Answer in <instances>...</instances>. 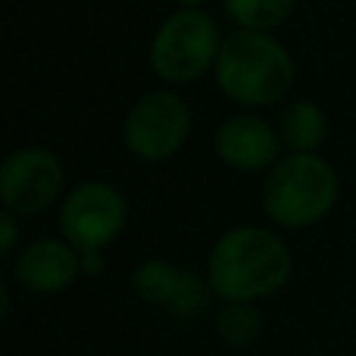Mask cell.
I'll return each instance as SVG.
<instances>
[{
    "label": "cell",
    "mask_w": 356,
    "mask_h": 356,
    "mask_svg": "<svg viewBox=\"0 0 356 356\" xmlns=\"http://www.w3.org/2000/svg\"><path fill=\"white\" fill-rule=\"evenodd\" d=\"M292 250L264 225L228 228L209 250L206 278L222 300H261L281 292L292 278Z\"/></svg>",
    "instance_id": "obj_1"
},
{
    "label": "cell",
    "mask_w": 356,
    "mask_h": 356,
    "mask_svg": "<svg viewBox=\"0 0 356 356\" xmlns=\"http://www.w3.org/2000/svg\"><path fill=\"white\" fill-rule=\"evenodd\" d=\"M217 89L236 106L267 108L284 100L295 86V61L270 33L242 31L222 36L214 64Z\"/></svg>",
    "instance_id": "obj_2"
},
{
    "label": "cell",
    "mask_w": 356,
    "mask_h": 356,
    "mask_svg": "<svg viewBox=\"0 0 356 356\" xmlns=\"http://www.w3.org/2000/svg\"><path fill=\"white\" fill-rule=\"evenodd\" d=\"M339 200V175L320 153H286L261 186L264 214L289 231L325 220Z\"/></svg>",
    "instance_id": "obj_3"
},
{
    "label": "cell",
    "mask_w": 356,
    "mask_h": 356,
    "mask_svg": "<svg viewBox=\"0 0 356 356\" xmlns=\"http://www.w3.org/2000/svg\"><path fill=\"white\" fill-rule=\"evenodd\" d=\"M220 47V28L206 11L178 8L156 28L147 44V64L164 83L186 86L214 70Z\"/></svg>",
    "instance_id": "obj_4"
},
{
    "label": "cell",
    "mask_w": 356,
    "mask_h": 356,
    "mask_svg": "<svg viewBox=\"0 0 356 356\" xmlns=\"http://www.w3.org/2000/svg\"><path fill=\"white\" fill-rule=\"evenodd\" d=\"M192 114L186 100L172 89H150L139 95L122 117V145L142 161H167L189 139Z\"/></svg>",
    "instance_id": "obj_5"
},
{
    "label": "cell",
    "mask_w": 356,
    "mask_h": 356,
    "mask_svg": "<svg viewBox=\"0 0 356 356\" xmlns=\"http://www.w3.org/2000/svg\"><path fill=\"white\" fill-rule=\"evenodd\" d=\"M58 234L78 250H106L128 222V200L108 181H81L58 203Z\"/></svg>",
    "instance_id": "obj_6"
},
{
    "label": "cell",
    "mask_w": 356,
    "mask_h": 356,
    "mask_svg": "<svg viewBox=\"0 0 356 356\" xmlns=\"http://www.w3.org/2000/svg\"><path fill=\"white\" fill-rule=\"evenodd\" d=\"M64 164L42 145H22L3 159L0 200L17 217H36L64 197Z\"/></svg>",
    "instance_id": "obj_7"
},
{
    "label": "cell",
    "mask_w": 356,
    "mask_h": 356,
    "mask_svg": "<svg viewBox=\"0 0 356 356\" xmlns=\"http://www.w3.org/2000/svg\"><path fill=\"white\" fill-rule=\"evenodd\" d=\"M217 159L234 172H270L281 153V136L273 122L253 111L225 117L211 136Z\"/></svg>",
    "instance_id": "obj_8"
},
{
    "label": "cell",
    "mask_w": 356,
    "mask_h": 356,
    "mask_svg": "<svg viewBox=\"0 0 356 356\" xmlns=\"http://www.w3.org/2000/svg\"><path fill=\"white\" fill-rule=\"evenodd\" d=\"M14 275L25 289L36 295H56L78 281L81 253L64 236H39L19 250Z\"/></svg>",
    "instance_id": "obj_9"
},
{
    "label": "cell",
    "mask_w": 356,
    "mask_h": 356,
    "mask_svg": "<svg viewBox=\"0 0 356 356\" xmlns=\"http://www.w3.org/2000/svg\"><path fill=\"white\" fill-rule=\"evenodd\" d=\"M275 128L289 153H317L328 139V114L320 103L295 97L278 111Z\"/></svg>",
    "instance_id": "obj_10"
},
{
    "label": "cell",
    "mask_w": 356,
    "mask_h": 356,
    "mask_svg": "<svg viewBox=\"0 0 356 356\" xmlns=\"http://www.w3.org/2000/svg\"><path fill=\"white\" fill-rule=\"evenodd\" d=\"M214 334L231 350L253 348L264 334L261 309L250 300H222L214 314Z\"/></svg>",
    "instance_id": "obj_11"
},
{
    "label": "cell",
    "mask_w": 356,
    "mask_h": 356,
    "mask_svg": "<svg viewBox=\"0 0 356 356\" xmlns=\"http://www.w3.org/2000/svg\"><path fill=\"white\" fill-rule=\"evenodd\" d=\"M181 273L184 267L167 261V259H142L134 273H131V292L147 303V306H159V309H167L170 300L175 298V289L181 284Z\"/></svg>",
    "instance_id": "obj_12"
},
{
    "label": "cell",
    "mask_w": 356,
    "mask_h": 356,
    "mask_svg": "<svg viewBox=\"0 0 356 356\" xmlns=\"http://www.w3.org/2000/svg\"><path fill=\"white\" fill-rule=\"evenodd\" d=\"M222 6L236 28L270 33L289 19L295 0H222Z\"/></svg>",
    "instance_id": "obj_13"
},
{
    "label": "cell",
    "mask_w": 356,
    "mask_h": 356,
    "mask_svg": "<svg viewBox=\"0 0 356 356\" xmlns=\"http://www.w3.org/2000/svg\"><path fill=\"white\" fill-rule=\"evenodd\" d=\"M214 298H217V295H214V289H211L206 273L200 275V273L184 267L181 284H178V289H175V298L170 300V306H167L164 312H167L170 317H175V320H195V317H200L203 312H209V306H211Z\"/></svg>",
    "instance_id": "obj_14"
},
{
    "label": "cell",
    "mask_w": 356,
    "mask_h": 356,
    "mask_svg": "<svg viewBox=\"0 0 356 356\" xmlns=\"http://www.w3.org/2000/svg\"><path fill=\"white\" fill-rule=\"evenodd\" d=\"M19 220H22V217H17V214L8 211V209L0 211V253H3V256H8V253L17 248L19 236H22Z\"/></svg>",
    "instance_id": "obj_15"
},
{
    "label": "cell",
    "mask_w": 356,
    "mask_h": 356,
    "mask_svg": "<svg viewBox=\"0 0 356 356\" xmlns=\"http://www.w3.org/2000/svg\"><path fill=\"white\" fill-rule=\"evenodd\" d=\"M103 270H106V256H103V250H83V253H81V275L97 278Z\"/></svg>",
    "instance_id": "obj_16"
},
{
    "label": "cell",
    "mask_w": 356,
    "mask_h": 356,
    "mask_svg": "<svg viewBox=\"0 0 356 356\" xmlns=\"http://www.w3.org/2000/svg\"><path fill=\"white\" fill-rule=\"evenodd\" d=\"M8 312H11V292H8V281L3 278L0 281V320L3 323L8 320Z\"/></svg>",
    "instance_id": "obj_17"
},
{
    "label": "cell",
    "mask_w": 356,
    "mask_h": 356,
    "mask_svg": "<svg viewBox=\"0 0 356 356\" xmlns=\"http://www.w3.org/2000/svg\"><path fill=\"white\" fill-rule=\"evenodd\" d=\"M175 3H178L181 8H200L206 0H175Z\"/></svg>",
    "instance_id": "obj_18"
}]
</instances>
